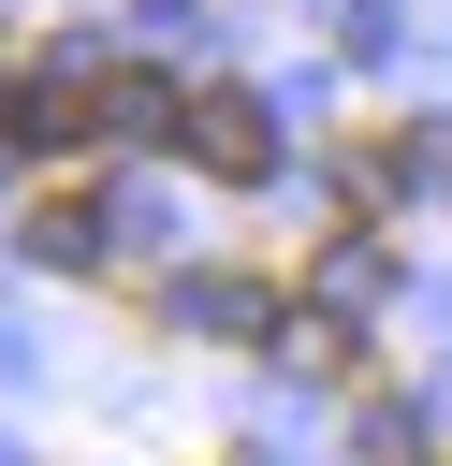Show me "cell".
<instances>
[{
  "mask_svg": "<svg viewBox=\"0 0 452 466\" xmlns=\"http://www.w3.org/2000/svg\"><path fill=\"white\" fill-rule=\"evenodd\" d=\"M379 277H394V262H379V248H365V233H335V248H321V277H306V291H321V306H379Z\"/></svg>",
  "mask_w": 452,
  "mask_h": 466,
  "instance_id": "obj_4",
  "label": "cell"
},
{
  "mask_svg": "<svg viewBox=\"0 0 452 466\" xmlns=\"http://www.w3.org/2000/svg\"><path fill=\"white\" fill-rule=\"evenodd\" d=\"M175 146H190L204 175H233V189H248V175H277V131H262V102H248V87H190Z\"/></svg>",
  "mask_w": 452,
  "mask_h": 466,
  "instance_id": "obj_1",
  "label": "cell"
},
{
  "mask_svg": "<svg viewBox=\"0 0 452 466\" xmlns=\"http://www.w3.org/2000/svg\"><path fill=\"white\" fill-rule=\"evenodd\" d=\"M29 262H73V277H87V262H102V204H87V189H29Z\"/></svg>",
  "mask_w": 452,
  "mask_h": 466,
  "instance_id": "obj_2",
  "label": "cell"
},
{
  "mask_svg": "<svg viewBox=\"0 0 452 466\" xmlns=\"http://www.w3.org/2000/svg\"><path fill=\"white\" fill-rule=\"evenodd\" d=\"M175 306H190L204 335H277V291H262V277H190Z\"/></svg>",
  "mask_w": 452,
  "mask_h": 466,
  "instance_id": "obj_3",
  "label": "cell"
}]
</instances>
